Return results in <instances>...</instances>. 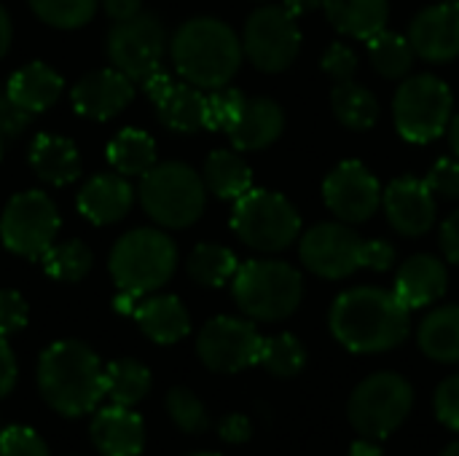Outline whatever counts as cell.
<instances>
[{"label": "cell", "mask_w": 459, "mask_h": 456, "mask_svg": "<svg viewBox=\"0 0 459 456\" xmlns=\"http://www.w3.org/2000/svg\"><path fill=\"white\" fill-rule=\"evenodd\" d=\"M333 339L355 355H379L401 347L411 333V312L393 290L352 288L344 290L328 317Z\"/></svg>", "instance_id": "cell-1"}, {"label": "cell", "mask_w": 459, "mask_h": 456, "mask_svg": "<svg viewBox=\"0 0 459 456\" xmlns=\"http://www.w3.org/2000/svg\"><path fill=\"white\" fill-rule=\"evenodd\" d=\"M38 390L59 417H86L105 398V366L83 341H54L38 360Z\"/></svg>", "instance_id": "cell-2"}, {"label": "cell", "mask_w": 459, "mask_h": 456, "mask_svg": "<svg viewBox=\"0 0 459 456\" xmlns=\"http://www.w3.org/2000/svg\"><path fill=\"white\" fill-rule=\"evenodd\" d=\"M169 51L175 70L196 89H221L231 83L245 56L237 32L212 16H196L180 24Z\"/></svg>", "instance_id": "cell-3"}, {"label": "cell", "mask_w": 459, "mask_h": 456, "mask_svg": "<svg viewBox=\"0 0 459 456\" xmlns=\"http://www.w3.org/2000/svg\"><path fill=\"white\" fill-rule=\"evenodd\" d=\"M299 258L307 271L323 280H347L360 269L387 271L395 266V247L387 239H363L350 223H317L299 237Z\"/></svg>", "instance_id": "cell-4"}, {"label": "cell", "mask_w": 459, "mask_h": 456, "mask_svg": "<svg viewBox=\"0 0 459 456\" xmlns=\"http://www.w3.org/2000/svg\"><path fill=\"white\" fill-rule=\"evenodd\" d=\"M242 314L255 323H282L301 306L304 277L285 261H247L231 280Z\"/></svg>", "instance_id": "cell-5"}, {"label": "cell", "mask_w": 459, "mask_h": 456, "mask_svg": "<svg viewBox=\"0 0 459 456\" xmlns=\"http://www.w3.org/2000/svg\"><path fill=\"white\" fill-rule=\"evenodd\" d=\"M137 196L153 223L164 228H188L204 212L207 185L188 164L164 161L153 164L140 177Z\"/></svg>", "instance_id": "cell-6"}, {"label": "cell", "mask_w": 459, "mask_h": 456, "mask_svg": "<svg viewBox=\"0 0 459 456\" xmlns=\"http://www.w3.org/2000/svg\"><path fill=\"white\" fill-rule=\"evenodd\" d=\"M110 277L118 290L148 296L169 282L178 266V250L164 231L134 228L110 250Z\"/></svg>", "instance_id": "cell-7"}, {"label": "cell", "mask_w": 459, "mask_h": 456, "mask_svg": "<svg viewBox=\"0 0 459 456\" xmlns=\"http://www.w3.org/2000/svg\"><path fill=\"white\" fill-rule=\"evenodd\" d=\"M455 116V94L433 73L406 75L393 97V118L406 142L428 145L446 134Z\"/></svg>", "instance_id": "cell-8"}, {"label": "cell", "mask_w": 459, "mask_h": 456, "mask_svg": "<svg viewBox=\"0 0 459 456\" xmlns=\"http://www.w3.org/2000/svg\"><path fill=\"white\" fill-rule=\"evenodd\" d=\"M234 234L258 253H282L301 237L299 210L277 191L250 188L234 202Z\"/></svg>", "instance_id": "cell-9"}, {"label": "cell", "mask_w": 459, "mask_h": 456, "mask_svg": "<svg viewBox=\"0 0 459 456\" xmlns=\"http://www.w3.org/2000/svg\"><path fill=\"white\" fill-rule=\"evenodd\" d=\"M411 406L414 387L409 384V379L393 371H379L352 390L347 417L360 438L385 441L409 419Z\"/></svg>", "instance_id": "cell-10"}, {"label": "cell", "mask_w": 459, "mask_h": 456, "mask_svg": "<svg viewBox=\"0 0 459 456\" xmlns=\"http://www.w3.org/2000/svg\"><path fill=\"white\" fill-rule=\"evenodd\" d=\"M105 51L118 73H124L132 83H143L148 75L161 70L167 54V30L159 16L137 13L110 27Z\"/></svg>", "instance_id": "cell-11"}, {"label": "cell", "mask_w": 459, "mask_h": 456, "mask_svg": "<svg viewBox=\"0 0 459 456\" xmlns=\"http://www.w3.org/2000/svg\"><path fill=\"white\" fill-rule=\"evenodd\" d=\"M59 231L56 204L43 191H24L8 199L0 218V239L8 253L40 261Z\"/></svg>", "instance_id": "cell-12"}, {"label": "cell", "mask_w": 459, "mask_h": 456, "mask_svg": "<svg viewBox=\"0 0 459 456\" xmlns=\"http://www.w3.org/2000/svg\"><path fill=\"white\" fill-rule=\"evenodd\" d=\"M242 54L261 73L288 70L301 51V30L296 16L282 5H261L242 30Z\"/></svg>", "instance_id": "cell-13"}, {"label": "cell", "mask_w": 459, "mask_h": 456, "mask_svg": "<svg viewBox=\"0 0 459 456\" xmlns=\"http://www.w3.org/2000/svg\"><path fill=\"white\" fill-rule=\"evenodd\" d=\"M261 347L258 328L239 317H215L196 336V355L215 374H239L258 366Z\"/></svg>", "instance_id": "cell-14"}, {"label": "cell", "mask_w": 459, "mask_h": 456, "mask_svg": "<svg viewBox=\"0 0 459 456\" xmlns=\"http://www.w3.org/2000/svg\"><path fill=\"white\" fill-rule=\"evenodd\" d=\"M323 202L342 223H366L382 207V185L363 161H342L323 180Z\"/></svg>", "instance_id": "cell-15"}, {"label": "cell", "mask_w": 459, "mask_h": 456, "mask_svg": "<svg viewBox=\"0 0 459 456\" xmlns=\"http://www.w3.org/2000/svg\"><path fill=\"white\" fill-rule=\"evenodd\" d=\"M387 223L401 237H425L436 226V194L420 177H398L382 191Z\"/></svg>", "instance_id": "cell-16"}, {"label": "cell", "mask_w": 459, "mask_h": 456, "mask_svg": "<svg viewBox=\"0 0 459 456\" xmlns=\"http://www.w3.org/2000/svg\"><path fill=\"white\" fill-rule=\"evenodd\" d=\"M406 38L420 59L433 65L455 62L459 56V8L444 0L422 8L411 19Z\"/></svg>", "instance_id": "cell-17"}, {"label": "cell", "mask_w": 459, "mask_h": 456, "mask_svg": "<svg viewBox=\"0 0 459 456\" xmlns=\"http://www.w3.org/2000/svg\"><path fill=\"white\" fill-rule=\"evenodd\" d=\"M145 94L153 99L156 113L161 124L172 132H196L204 126V99L196 86L191 83H175L167 73H153L143 81Z\"/></svg>", "instance_id": "cell-18"}, {"label": "cell", "mask_w": 459, "mask_h": 456, "mask_svg": "<svg viewBox=\"0 0 459 456\" xmlns=\"http://www.w3.org/2000/svg\"><path fill=\"white\" fill-rule=\"evenodd\" d=\"M132 97H134V83L116 67L86 73L70 91L73 108L91 121H108L118 116L132 102Z\"/></svg>", "instance_id": "cell-19"}, {"label": "cell", "mask_w": 459, "mask_h": 456, "mask_svg": "<svg viewBox=\"0 0 459 456\" xmlns=\"http://www.w3.org/2000/svg\"><path fill=\"white\" fill-rule=\"evenodd\" d=\"M446 288H449L446 263L430 253H420L401 263V269L395 274L393 293L401 298V304L409 312H414V309H425V306L441 301Z\"/></svg>", "instance_id": "cell-20"}, {"label": "cell", "mask_w": 459, "mask_h": 456, "mask_svg": "<svg viewBox=\"0 0 459 456\" xmlns=\"http://www.w3.org/2000/svg\"><path fill=\"white\" fill-rule=\"evenodd\" d=\"M89 435L94 449L102 456H140L145 446L143 417L116 403L94 414L89 425Z\"/></svg>", "instance_id": "cell-21"}, {"label": "cell", "mask_w": 459, "mask_h": 456, "mask_svg": "<svg viewBox=\"0 0 459 456\" xmlns=\"http://www.w3.org/2000/svg\"><path fill=\"white\" fill-rule=\"evenodd\" d=\"M134 191L124 175H94L78 194V212L94 226L118 223L132 210Z\"/></svg>", "instance_id": "cell-22"}, {"label": "cell", "mask_w": 459, "mask_h": 456, "mask_svg": "<svg viewBox=\"0 0 459 456\" xmlns=\"http://www.w3.org/2000/svg\"><path fill=\"white\" fill-rule=\"evenodd\" d=\"M282 129H285L282 108L269 97H253L245 99L242 116L229 129V137L237 151H264L280 140Z\"/></svg>", "instance_id": "cell-23"}, {"label": "cell", "mask_w": 459, "mask_h": 456, "mask_svg": "<svg viewBox=\"0 0 459 456\" xmlns=\"http://www.w3.org/2000/svg\"><path fill=\"white\" fill-rule=\"evenodd\" d=\"M140 331L156 344H178L191 333L188 309L178 296H151L134 309Z\"/></svg>", "instance_id": "cell-24"}, {"label": "cell", "mask_w": 459, "mask_h": 456, "mask_svg": "<svg viewBox=\"0 0 459 456\" xmlns=\"http://www.w3.org/2000/svg\"><path fill=\"white\" fill-rule=\"evenodd\" d=\"M5 91L22 110L35 116V113L48 110L59 99L62 78L54 67H48L43 62H30L8 78Z\"/></svg>", "instance_id": "cell-25"}, {"label": "cell", "mask_w": 459, "mask_h": 456, "mask_svg": "<svg viewBox=\"0 0 459 456\" xmlns=\"http://www.w3.org/2000/svg\"><path fill=\"white\" fill-rule=\"evenodd\" d=\"M30 167L48 185H67L81 175V156L73 140L56 134H38L30 145Z\"/></svg>", "instance_id": "cell-26"}, {"label": "cell", "mask_w": 459, "mask_h": 456, "mask_svg": "<svg viewBox=\"0 0 459 456\" xmlns=\"http://www.w3.org/2000/svg\"><path fill=\"white\" fill-rule=\"evenodd\" d=\"M323 11L342 35L368 40L387 27L390 0H323Z\"/></svg>", "instance_id": "cell-27"}, {"label": "cell", "mask_w": 459, "mask_h": 456, "mask_svg": "<svg viewBox=\"0 0 459 456\" xmlns=\"http://www.w3.org/2000/svg\"><path fill=\"white\" fill-rule=\"evenodd\" d=\"M417 344L425 357L444 366L459 363V304L433 309L417 331Z\"/></svg>", "instance_id": "cell-28"}, {"label": "cell", "mask_w": 459, "mask_h": 456, "mask_svg": "<svg viewBox=\"0 0 459 456\" xmlns=\"http://www.w3.org/2000/svg\"><path fill=\"white\" fill-rule=\"evenodd\" d=\"M202 180L218 199L237 202L253 188V169L237 151H212L204 161Z\"/></svg>", "instance_id": "cell-29"}, {"label": "cell", "mask_w": 459, "mask_h": 456, "mask_svg": "<svg viewBox=\"0 0 459 456\" xmlns=\"http://www.w3.org/2000/svg\"><path fill=\"white\" fill-rule=\"evenodd\" d=\"M331 108H333V116L339 118V124L352 129V132H366L379 121V99H377V94L371 89L355 83V81L333 86Z\"/></svg>", "instance_id": "cell-30"}, {"label": "cell", "mask_w": 459, "mask_h": 456, "mask_svg": "<svg viewBox=\"0 0 459 456\" xmlns=\"http://www.w3.org/2000/svg\"><path fill=\"white\" fill-rule=\"evenodd\" d=\"M105 153L110 167L124 177H134V175L143 177L156 164V142L143 129H121L108 142Z\"/></svg>", "instance_id": "cell-31"}, {"label": "cell", "mask_w": 459, "mask_h": 456, "mask_svg": "<svg viewBox=\"0 0 459 456\" xmlns=\"http://www.w3.org/2000/svg\"><path fill=\"white\" fill-rule=\"evenodd\" d=\"M151 392V371L140 360H113L105 368V398L116 406L134 409Z\"/></svg>", "instance_id": "cell-32"}, {"label": "cell", "mask_w": 459, "mask_h": 456, "mask_svg": "<svg viewBox=\"0 0 459 456\" xmlns=\"http://www.w3.org/2000/svg\"><path fill=\"white\" fill-rule=\"evenodd\" d=\"M366 43H368V59L382 78L398 81V78H406L411 73L417 54H414L406 35L382 30L374 38H368Z\"/></svg>", "instance_id": "cell-33"}, {"label": "cell", "mask_w": 459, "mask_h": 456, "mask_svg": "<svg viewBox=\"0 0 459 456\" xmlns=\"http://www.w3.org/2000/svg\"><path fill=\"white\" fill-rule=\"evenodd\" d=\"M237 269V255L223 245H199L188 255V274L202 288H221L231 282Z\"/></svg>", "instance_id": "cell-34"}, {"label": "cell", "mask_w": 459, "mask_h": 456, "mask_svg": "<svg viewBox=\"0 0 459 456\" xmlns=\"http://www.w3.org/2000/svg\"><path fill=\"white\" fill-rule=\"evenodd\" d=\"M258 366H264L277 379H293L307 366V349L293 333H280L264 339Z\"/></svg>", "instance_id": "cell-35"}, {"label": "cell", "mask_w": 459, "mask_h": 456, "mask_svg": "<svg viewBox=\"0 0 459 456\" xmlns=\"http://www.w3.org/2000/svg\"><path fill=\"white\" fill-rule=\"evenodd\" d=\"M40 261H43V271L51 280L78 282L91 269V250L81 239H70V242H62V245H51Z\"/></svg>", "instance_id": "cell-36"}, {"label": "cell", "mask_w": 459, "mask_h": 456, "mask_svg": "<svg viewBox=\"0 0 459 456\" xmlns=\"http://www.w3.org/2000/svg\"><path fill=\"white\" fill-rule=\"evenodd\" d=\"M35 16L56 30H75L81 24H86L100 0H30Z\"/></svg>", "instance_id": "cell-37"}, {"label": "cell", "mask_w": 459, "mask_h": 456, "mask_svg": "<svg viewBox=\"0 0 459 456\" xmlns=\"http://www.w3.org/2000/svg\"><path fill=\"white\" fill-rule=\"evenodd\" d=\"M164 406H167V414L175 422V427H180L188 435H199L210 427V417H207L204 403L186 387L169 390Z\"/></svg>", "instance_id": "cell-38"}, {"label": "cell", "mask_w": 459, "mask_h": 456, "mask_svg": "<svg viewBox=\"0 0 459 456\" xmlns=\"http://www.w3.org/2000/svg\"><path fill=\"white\" fill-rule=\"evenodd\" d=\"M245 94L231 89L229 83L221 86V89H212L204 99V126L207 129H218V132H226L239 121L242 116V108H245Z\"/></svg>", "instance_id": "cell-39"}, {"label": "cell", "mask_w": 459, "mask_h": 456, "mask_svg": "<svg viewBox=\"0 0 459 456\" xmlns=\"http://www.w3.org/2000/svg\"><path fill=\"white\" fill-rule=\"evenodd\" d=\"M0 456H48V446L30 427H5L0 430Z\"/></svg>", "instance_id": "cell-40"}, {"label": "cell", "mask_w": 459, "mask_h": 456, "mask_svg": "<svg viewBox=\"0 0 459 456\" xmlns=\"http://www.w3.org/2000/svg\"><path fill=\"white\" fill-rule=\"evenodd\" d=\"M323 73L333 81V83H347L355 81L358 73V54L347 46V43H331L320 59Z\"/></svg>", "instance_id": "cell-41"}, {"label": "cell", "mask_w": 459, "mask_h": 456, "mask_svg": "<svg viewBox=\"0 0 459 456\" xmlns=\"http://www.w3.org/2000/svg\"><path fill=\"white\" fill-rule=\"evenodd\" d=\"M433 409L444 427L459 433V374L438 384V390L433 395Z\"/></svg>", "instance_id": "cell-42"}, {"label": "cell", "mask_w": 459, "mask_h": 456, "mask_svg": "<svg viewBox=\"0 0 459 456\" xmlns=\"http://www.w3.org/2000/svg\"><path fill=\"white\" fill-rule=\"evenodd\" d=\"M425 183L441 199H449V202L459 199V159H441V161H436L430 167Z\"/></svg>", "instance_id": "cell-43"}, {"label": "cell", "mask_w": 459, "mask_h": 456, "mask_svg": "<svg viewBox=\"0 0 459 456\" xmlns=\"http://www.w3.org/2000/svg\"><path fill=\"white\" fill-rule=\"evenodd\" d=\"M27 301L16 290H0V336L19 333L27 325Z\"/></svg>", "instance_id": "cell-44"}, {"label": "cell", "mask_w": 459, "mask_h": 456, "mask_svg": "<svg viewBox=\"0 0 459 456\" xmlns=\"http://www.w3.org/2000/svg\"><path fill=\"white\" fill-rule=\"evenodd\" d=\"M32 116L27 110H22L5 89H0V134L3 137H19L27 126H30Z\"/></svg>", "instance_id": "cell-45"}, {"label": "cell", "mask_w": 459, "mask_h": 456, "mask_svg": "<svg viewBox=\"0 0 459 456\" xmlns=\"http://www.w3.org/2000/svg\"><path fill=\"white\" fill-rule=\"evenodd\" d=\"M218 435H221L226 443H231V446H242V443H247V441H250V435H253V425H250V419H247L245 414H229V417H223V419H221V425H218Z\"/></svg>", "instance_id": "cell-46"}, {"label": "cell", "mask_w": 459, "mask_h": 456, "mask_svg": "<svg viewBox=\"0 0 459 456\" xmlns=\"http://www.w3.org/2000/svg\"><path fill=\"white\" fill-rule=\"evenodd\" d=\"M441 253L449 263L459 266V210H455L441 226Z\"/></svg>", "instance_id": "cell-47"}, {"label": "cell", "mask_w": 459, "mask_h": 456, "mask_svg": "<svg viewBox=\"0 0 459 456\" xmlns=\"http://www.w3.org/2000/svg\"><path fill=\"white\" fill-rule=\"evenodd\" d=\"M13 384H16V357L13 349L8 347V339L0 336V400L11 395Z\"/></svg>", "instance_id": "cell-48"}, {"label": "cell", "mask_w": 459, "mask_h": 456, "mask_svg": "<svg viewBox=\"0 0 459 456\" xmlns=\"http://www.w3.org/2000/svg\"><path fill=\"white\" fill-rule=\"evenodd\" d=\"M100 3L113 22H124V19L137 16L140 5H143V0H100Z\"/></svg>", "instance_id": "cell-49"}, {"label": "cell", "mask_w": 459, "mask_h": 456, "mask_svg": "<svg viewBox=\"0 0 459 456\" xmlns=\"http://www.w3.org/2000/svg\"><path fill=\"white\" fill-rule=\"evenodd\" d=\"M140 296H134V293H126V290H118V296L113 298V309L118 312V314H132L134 317V309H137V301Z\"/></svg>", "instance_id": "cell-50"}, {"label": "cell", "mask_w": 459, "mask_h": 456, "mask_svg": "<svg viewBox=\"0 0 459 456\" xmlns=\"http://www.w3.org/2000/svg\"><path fill=\"white\" fill-rule=\"evenodd\" d=\"M282 8L290 11L293 16H304V13L323 8V0H282Z\"/></svg>", "instance_id": "cell-51"}, {"label": "cell", "mask_w": 459, "mask_h": 456, "mask_svg": "<svg viewBox=\"0 0 459 456\" xmlns=\"http://www.w3.org/2000/svg\"><path fill=\"white\" fill-rule=\"evenodd\" d=\"M11 38H13V27H11V16L8 11L0 5V59L8 54V46H11Z\"/></svg>", "instance_id": "cell-52"}, {"label": "cell", "mask_w": 459, "mask_h": 456, "mask_svg": "<svg viewBox=\"0 0 459 456\" xmlns=\"http://www.w3.org/2000/svg\"><path fill=\"white\" fill-rule=\"evenodd\" d=\"M350 456H382V449L377 446V441H368V438H360L358 443H352Z\"/></svg>", "instance_id": "cell-53"}, {"label": "cell", "mask_w": 459, "mask_h": 456, "mask_svg": "<svg viewBox=\"0 0 459 456\" xmlns=\"http://www.w3.org/2000/svg\"><path fill=\"white\" fill-rule=\"evenodd\" d=\"M446 134H449V145H452L455 156L459 159V113H455V116H452V121H449V129H446Z\"/></svg>", "instance_id": "cell-54"}, {"label": "cell", "mask_w": 459, "mask_h": 456, "mask_svg": "<svg viewBox=\"0 0 459 456\" xmlns=\"http://www.w3.org/2000/svg\"><path fill=\"white\" fill-rule=\"evenodd\" d=\"M438 456H459V441H452V443H449V446H446V449H444Z\"/></svg>", "instance_id": "cell-55"}, {"label": "cell", "mask_w": 459, "mask_h": 456, "mask_svg": "<svg viewBox=\"0 0 459 456\" xmlns=\"http://www.w3.org/2000/svg\"><path fill=\"white\" fill-rule=\"evenodd\" d=\"M191 456H221V454H210V452H199V454H191Z\"/></svg>", "instance_id": "cell-56"}, {"label": "cell", "mask_w": 459, "mask_h": 456, "mask_svg": "<svg viewBox=\"0 0 459 456\" xmlns=\"http://www.w3.org/2000/svg\"><path fill=\"white\" fill-rule=\"evenodd\" d=\"M444 3H449V5H457L459 8V0H444Z\"/></svg>", "instance_id": "cell-57"}, {"label": "cell", "mask_w": 459, "mask_h": 456, "mask_svg": "<svg viewBox=\"0 0 459 456\" xmlns=\"http://www.w3.org/2000/svg\"><path fill=\"white\" fill-rule=\"evenodd\" d=\"M3 140H5V137L0 134V159H3Z\"/></svg>", "instance_id": "cell-58"}]
</instances>
